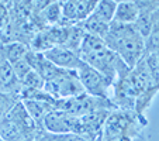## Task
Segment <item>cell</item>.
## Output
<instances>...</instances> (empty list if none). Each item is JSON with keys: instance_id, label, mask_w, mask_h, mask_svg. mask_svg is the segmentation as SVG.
Listing matches in <instances>:
<instances>
[{"instance_id": "cell-1", "label": "cell", "mask_w": 159, "mask_h": 141, "mask_svg": "<svg viewBox=\"0 0 159 141\" xmlns=\"http://www.w3.org/2000/svg\"><path fill=\"white\" fill-rule=\"evenodd\" d=\"M78 54L84 63L102 72L113 82V85L120 76L125 75L129 71L121 58L106 45L104 40L92 34H84Z\"/></svg>"}, {"instance_id": "cell-2", "label": "cell", "mask_w": 159, "mask_h": 141, "mask_svg": "<svg viewBox=\"0 0 159 141\" xmlns=\"http://www.w3.org/2000/svg\"><path fill=\"white\" fill-rule=\"evenodd\" d=\"M103 40L129 69L134 68L145 55V40L137 31L134 24L111 23Z\"/></svg>"}, {"instance_id": "cell-3", "label": "cell", "mask_w": 159, "mask_h": 141, "mask_svg": "<svg viewBox=\"0 0 159 141\" xmlns=\"http://www.w3.org/2000/svg\"><path fill=\"white\" fill-rule=\"evenodd\" d=\"M76 72L86 95L97 99L108 100V89L113 87V82L110 79L84 62L79 66Z\"/></svg>"}, {"instance_id": "cell-4", "label": "cell", "mask_w": 159, "mask_h": 141, "mask_svg": "<svg viewBox=\"0 0 159 141\" xmlns=\"http://www.w3.org/2000/svg\"><path fill=\"white\" fill-rule=\"evenodd\" d=\"M45 59H48L52 65H55L59 69H66V71H78V68L83 63L78 52L66 48L63 45L52 47L51 49L42 52Z\"/></svg>"}, {"instance_id": "cell-5", "label": "cell", "mask_w": 159, "mask_h": 141, "mask_svg": "<svg viewBox=\"0 0 159 141\" xmlns=\"http://www.w3.org/2000/svg\"><path fill=\"white\" fill-rule=\"evenodd\" d=\"M0 92L13 93L21 99L23 85L16 76L11 63L4 59H0Z\"/></svg>"}, {"instance_id": "cell-6", "label": "cell", "mask_w": 159, "mask_h": 141, "mask_svg": "<svg viewBox=\"0 0 159 141\" xmlns=\"http://www.w3.org/2000/svg\"><path fill=\"white\" fill-rule=\"evenodd\" d=\"M0 138L2 141H35V138L25 133L9 117L0 119Z\"/></svg>"}, {"instance_id": "cell-7", "label": "cell", "mask_w": 159, "mask_h": 141, "mask_svg": "<svg viewBox=\"0 0 159 141\" xmlns=\"http://www.w3.org/2000/svg\"><path fill=\"white\" fill-rule=\"evenodd\" d=\"M138 16H139V7L137 2H131V0L117 2V9H116L113 23H118V24H135Z\"/></svg>"}, {"instance_id": "cell-8", "label": "cell", "mask_w": 159, "mask_h": 141, "mask_svg": "<svg viewBox=\"0 0 159 141\" xmlns=\"http://www.w3.org/2000/svg\"><path fill=\"white\" fill-rule=\"evenodd\" d=\"M28 45L23 41H9L0 47V58L10 63H16L27 57Z\"/></svg>"}, {"instance_id": "cell-9", "label": "cell", "mask_w": 159, "mask_h": 141, "mask_svg": "<svg viewBox=\"0 0 159 141\" xmlns=\"http://www.w3.org/2000/svg\"><path fill=\"white\" fill-rule=\"evenodd\" d=\"M80 26L86 34H92V35L100 37V38H104L108 28H110V24L104 23V21L100 20V18L94 14L89 16L83 23H80Z\"/></svg>"}, {"instance_id": "cell-10", "label": "cell", "mask_w": 159, "mask_h": 141, "mask_svg": "<svg viewBox=\"0 0 159 141\" xmlns=\"http://www.w3.org/2000/svg\"><path fill=\"white\" fill-rule=\"evenodd\" d=\"M116 9H117V2H114V0H100L96 3L93 14L97 16L100 20H103L107 24H111L114 20Z\"/></svg>"}, {"instance_id": "cell-11", "label": "cell", "mask_w": 159, "mask_h": 141, "mask_svg": "<svg viewBox=\"0 0 159 141\" xmlns=\"http://www.w3.org/2000/svg\"><path fill=\"white\" fill-rule=\"evenodd\" d=\"M145 52H159V7L153 13L152 28L145 40Z\"/></svg>"}, {"instance_id": "cell-12", "label": "cell", "mask_w": 159, "mask_h": 141, "mask_svg": "<svg viewBox=\"0 0 159 141\" xmlns=\"http://www.w3.org/2000/svg\"><path fill=\"white\" fill-rule=\"evenodd\" d=\"M41 17L45 23L52 26H59L62 20V10H61V2H49L41 13Z\"/></svg>"}, {"instance_id": "cell-13", "label": "cell", "mask_w": 159, "mask_h": 141, "mask_svg": "<svg viewBox=\"0 0 159 141\" xmlns=\"http://www.w3.org/2000/svg\"><path fill=\"white\" fill-rule=\"evenodd\" d=\"M96 0H78L75 2L76 7V23L80 24L86 20L89 16L93 14L94 7H96Z\"/></svg>"}, {"instance_id": "cell-14", "label": "cell", "mask_w": 159, "mask_h": 141, "mask_svg": "<svg viewBox=\"0 0 159 141\" xmlns=\"http://www.w3.org/2000/svg\"><path fill=\"white\" fill-rule=\"evenodd\" d=\"M20 97L17 95H13V93H6V92H0V119L4 117L18 102H20Z\"/></svg>"}, {"instance_id": "cell-15", "label": "cell", "mask_w": 159, "mask_h": 141, "mask_svg": "<svg viewBox=\"0 0 159 141\" xmlns=\"http://www.w3.org/2000/svg\"><path fill=\"white\" fill-rule=\"evenodd\" d=\"M11 66H13V69H14L16 76L20 79V82H23V79L33 71L31 66H30V63L27 62L25 58L24 59H21V61H18V62H16V63H11Z\"/></svg>"}, {"instance_id": "cell-16", "label": "cell", "mask_w": 159, "mask_h": 141, "mask_svg": "<svg viewBox=\"0 0 159 141\" xmlns=\"http://www.w3.org/2000/svg\"><path fill=\"white\" fill-rule=\"evenodd\" d=\"M9 2H0V30L10 23V9Z\"/></svg>"}, {"instance_id": "cell-17", "label": "cell", "mask_w": 159, "mask_h": 141, "mask_svg": "<svg viewBox=\"0 0 159 141\" xmlns=\"http://www.w3.org/2000/svg\"><path fill=\"white\" fill-rule=\"evenodd\" d=\"M131 141H148V140H147V138H145L142 134H138V135H135V137L132 138Z\"/></svg>"}, {"instance_id": "cell-18", "label": "cell", "mask_w": 159, "mask_h": 141, "mask_svg": "<svg viewBox=\"0 0 159 141\" xmlns=\"http://www.w3.org/2000/svg\"><path fill=\"white\" fill-rule=\"evenodd\" d=\"M156 54V57H158V63H159V52H155Z\"/></svg>"}, {"instance_id": "cell-19", "label": "cell", "mask_w": 159, "mask_h": 141, "mask_svg": "<svg viewBox=\"0 0 159 141\" xmlns=\"http://www.w3.org/2000/svg\"><path fill=\"white\" fill-rule=\"evenodd\" d=\"M0 47H2V41H0Z\"/></svg>"}, {"instance_id": "cell-20", "label": "cell", "mask_w": 159, "mask_h": 141, "mask_svg": "<svg viewBox=\"0 0 159 141\" xmlns=\"http://www.w3.org/2000/svg\"><path fill=\"white\" fill-rule=\"evenodd\" d=\"M0 141H2V138H0Z\"/></svg>"}, {"instance_id": "cell-21", "label": "cell", "mask_w": 159, "mask_h": 141, "mask_svg": "<svg viewBox=\"0 0 159 141\" xmlns=\"http://www.w3.org/2000/svg\"><path fill=\"white\" fill-rule=\"evenodd\" d=\"M0 59H2V58H0Z\"/></svg>"}]
</instances>
